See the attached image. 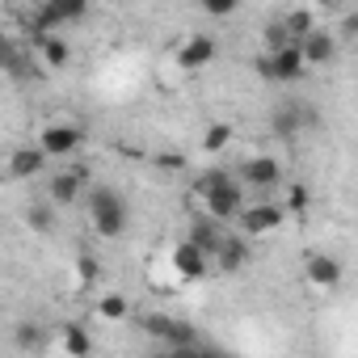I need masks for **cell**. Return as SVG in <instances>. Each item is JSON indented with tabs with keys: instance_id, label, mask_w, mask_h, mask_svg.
Wrapping results in <instances>:
<instances>
[{
	"instance_id": "6da1fadb",
	"label": "cell",
	"mask_w": 358,
	"mask_h": 358,
	"mask_svg": "<svg viewBox=\"0 0 358 358\" xmlns=\"http://www.w3.org/2000/svg\"><path fill=\"white\" fill-rule=\"evenodd\" d=\"M194 194L203 199L207 215H211V220H220V224H232V220H236V211L245 207V186L236 182V177L220 173V169H211L207 177H199Z\"/></svg>"
},
{
	"instance_id": "7a4b0ae2",
	"label": "cell",
	"mask_w": 358,
	"mask_h": 358,
	"mask_svg": "<svg viewBox=\"0 0 358 358\" xmlns=\"http://www.w3.org/2000/svg\"><path fill=\"white\" fill-rule=\"evenodd\" d=\"M85 194H89V224H93V232L106 236V241H118L127 232V224H131V207L122 203V194L110 190V186H93Z\"/></svg>"
},
{
	"instance_id": "3957f363",
	"label": "cell",
	"mask_w": 358,
	"mask_h": 358,
	"mask_svg": "<svg viewBox=\"0 0 358 358\" xmlns=\"http://www.w3.org/2000/svg\"><path fill=\"white\" fill-rule=\"evenodd\" d=\"M257 72H262L266 80H278V85L299 80V76L308 72V64H303V55H299V43H282V47L266 51L262 64H257Z\"/></svg>"
},
{
	"instance_id": "277c9868",
	"label": "cell",
	"mask_w": 358,
	"mask_h": 358,
	"mask_svg": "<svg viewBox=\"0 0 358 358\" xmlns=\"http://www.w3.org/2000/svg\"><path fill=\"white\" fill-rule=\"evenodd\" d=\"M282 220H287V211L278 203H257V207H241L232 224L241 228V236H274L282 228Z\"/></svg>"
},
{
	"instance_id": "5b68a950",
	"label": "cell",
	"mask_w": 358,
	"mask_h": 358,
	"mask_svg": "<svg viewBox=\"0 0 358 358\" xmlns=\"http://www.w3.org/2000/svg\"><path fill=\"white\" fill-rule=\"evenodd\" d=\"M89 13V0H47V5L34 13V30L38 34H55L59 26H72Z\"/></svg>"
},
{
	"instance_id": "8992f818",
	"label": "cell",
	"mask_w": 358,
	"mask_h": 358,
	"mask_svg": "<svg viewBox=\"0 0 358 358\" xmlns=\"http://www.w3.org/2000/svg\"><path fill=\"white\" fill-rule=\"evenodd\" d=\"M169 266H173V274H177V278L199 282V278H207L211 257H207V249H203V245H194V241H177V245H173V253H169Z\"/></svg>"
},
{
	"instance_id": "52a82bcc",
	"label": "cell",
	"mask_w": 358,
	"mask_h": 358,
	"mask_svg": "<svg viewBox=\"0 0 358 358\" xmlns=\"http://www.w3.org/2000/svg\"><path fill=\"white\" fill-rule=\"evenodd\" d=\"M341 274H345V270H341V262H337L333 253H312V257L303 262V282H308L312 291H324V295L337 291V287H341Z\"/></svg>"
},
{
	"instance_id": "ba28073f",
	"label": "cell",
	"mask_w": 358,
	"mask_h": 358,
	"mask_svg": "<svg viewBox=\"0 0 358 358\" xmlns=\"http://www.w3.org/2000/svg\"><path fill=\"white\" fill-rule=\"evenodd\" d=\"M236 182H241L245 190H274V186L282 182V164H278L274 156H253V160L241 164V177H236Z\"/></svg>"
},
{
	"instance_id": "9c48e42d",
	"label": "cell",
	"mask_w": 358,
	"mask_h": 358,
	"mask_svg": "<svg viewBox=\"0 0 358 358\" xmlns=\"http://www.w3.org/2000/svg\"><path fill=\"white\" fill-rule=\"evenodd\" d=\"M85 190H89V169H85V164L59 169V173L51 177V207H55V203H59V207H68V203H76Z\"/></svg>"
},
{
	"instance_id": "30bf717a",
	"label": "cell",
	"mask_w": 358,
	"mask_h": 358,
	"mask_svg": "<svg viewBox=\"0 0 358 358\" xmlns=\"http://www.w3.org/2000/svg\"><path fill=\"white\" fill-rule=\"evenodd\" d=\"M299 55H303L308 68H324V64L337 59V38H333L324 26H312V30L299 38Z\"/></svg>"
},
{
	"instance_id": "8fae6325",
	"label": "cell",
	"mask_w": 358,
	"mask_h": 358,
	"mask_svg": "<svg viewBox=\"0 0 358 358\" xmlns=\"http://www.w3.org/2000/svg\"><path fill=\"white\" fill-rule=\"evenodd\" d=\"M80 143H85V135H80L76 127H68V122H51V127H43V135H38V148H43L47 156H72Z\"/></svg>"
},
{
	"instance_id": "7c38bea8",
	"label": "cell",
	"mask_w": 358,
	"mask_h": 358,
	"mask_svg": "<svg viewBox=\"0 0 358 358\" xmlns=\"http://www.w3.org/2000/svg\"><path fill=\"white\" fill-rule=\"evenodd\" d=\"M215 38L211 34H190L182 47H177V68H186V72H199V68H207L211 59H215Z\"/></svg>"
},
{
	"instance_id": "4fadbf2b",
	"label": "cell",
	"mask_w": 358,
	"mask_h": 358,
	"mask_svg": "<svg viewBox=\"0 0 358 358\" xmlns=\"http://www.w3.org/2000/svg\"><path fill=\"white\" fill-rule=\"evenodd\" d=\"M211 262H215L224 274H232V270H245V266H249V245H245V236H232V232H224V236H220V245L211 249Z\"/></svg>"
},
{
	"instance_id": "5bb4252c",
	"label": "cell",
	"mask_w": 358,
	"mask_h": 358,
	"mask_svg": "<svg viewBox=\"0 0 358 358\" xmlns=\"http://www.w3.org/2000/svg\"><path fill=\"white\" fill-rule=\"evenodd\" d=\"M47 152L34 143V148H17L13 156H9V177H17V182H30V177H38L43 169H47Z\"/></svg>"
},
{
	"instance_id": "9a60e30c",
	"label": "cell",
	"mask_w": 358,
	"mask_h": 358,
	"mask_svg": "<svg viewBox=\"0 0 358 358\" xmlns=\"http://www.w3.org/2000/svg\"><path fill=\"white\" fill-rule=\"evenodd\" d=\"M38 59H43L47 68H68L72 47H68L64 38H55V34H43V38H38Z\"/></svg>"
},
{
	"instance_id": "2e32d148",
	"label": "cell",
	"mask_w": 358,
	"mask_h": 358,
	"mask_svg": "<svg viewBox=\"0 0 358 358\" xmlns=\"http://www.w3.org/2000/svg\"><path fill=\"white\" fill-rule=\"evenodd\" d=\"M127 316H131V299H127V295L114 291V295H101V299H97V320H101V324H122Z\"/></svg>"
},
{
	"instance_id": "e0dca14e",
	"label": "cell",
	"mask_w": 358,
	"mask_h": 358,
	"mask_svg": "<svg viewBox=\"0 0 358 358\" xmlns=\"http://www.w3.org/2000/svg\"><path fill=\"white\" fill-rule=\"evenodd\" d=\"M232 139H236L232 122H211V127L203 131V152H207V156H220V152L232 148Z\"/></svg>"
},
{
	"instance_id": "ac0fdd59",
	"label": "cell",
	"mask_w": 358,
	"mask_h": 358,
	"mask_svg": "<svg viewBox=\"0 0 358 358\" xmlns=\"http://www.w3.org/2000/svg\"><path fill=\"white\" fill-rule=\"evenodd\" d=\"M59 350H64V354H72V358L93 354V337H89L80 324H64V329H59Z\"/></svg>"
},
{
	"instance_id": "d6986e66",
	"label": "cell",
	"mask_w": 358,
	"mask_h": 358,
	"mask_svg": "<svg viewBox=\"0 0 358 358\" xmlns=\"http://www.w3.org/2000/svg\"><path fill=\"white\" fill-rule=\"evenodd\" d=\"M224 232H228V224H220V220H211V215H207V220H199V224H194L190 241H194V245H203V249H207V257H211V249L220 245V236H224Z\"/></svg>"
},
{
	"instance_id": "ffe728a7",
	"label": "cell",
	"mask_w": 358,
	"mask_h": 358,
	"mask_svg": "<svg viewBox=\"0 0 358 358\" xmlns=\"http://www.w3.org/2000/svg\"><path fill=\"white\" fill-rule=\"evenodd\" d=\"M278 22H282V30H287V38H295V43H299V38H303V34H308V30L316 26V17H312V9H291V13H282Z\"/></svg>"
},
{
	"instance_id": "44dd1931",
	"label": "cell",
	"mask_w": 358,
	"mask_h": 358,
	"mask_svg": "<svg viewBox=\"0 0 358 358\" xmlns=\"http://www.w3.org/2000/svg\"><path fill=\"white\" fill-rule=\"evenodd\" d=\"M199 5H203V13H207V17H220V22H224V17H232V13H236L241 0H199Z\"/></svg>"
},
{
	"instance_id": "7402d4cb",
	"label": "cell",
	"mask_w": 358,
	"mask_h": 358,
	"mask_svg": "<svg viewBox=\"0 0 358 358\" xmlns=\"http://www.w3.org/2000/svg\"><path fill=\"white\" fill-rule=\"evenodd\" d=\"M303 207H308V186H299V182H295V186L287 190V203H282V211H291V215H299Z\"/></svg>"
},
{
	"instance_id": "603a6c76",
	"label": "cell",
	"mask_w": 358,
	"mask_h": 358,
	"mask_svg": "<svg viewBox=\"0 0 358 358\" xmlns=\"http://www.w3.org/2000/svg\"><path fill=\"white\" fill-rule=\"evenodd\" d=\"M43 341V333H38V324H22L17 329V345H26V350H34Z\"/></svg>"
},
{
	"instance_id": "cb8c5ba5",
	"label": "cell",
	"mask_w": 358,
	"mask_h": 358,
	"mask_svg": "<svg viewBox=\"0 0 358 358\" xmlns=\"http://www.w3.org/2000/svg\"><path fill=\"white\" fill-rule=\"evenodd\" d=\"M30 228H34V232H47V228H51V207H34V211H30Z\"/></svg>"
},
{
	"instance_id": "d4e9b609",
	"label": "cell",
	"mask_w": 358,
	"mask_h": 358,
	"mask_svg": "<svg viewBox=\"0 0 358 358\" xmlns=\"http://www.w3.org/2000/svg\"><path fill=\"white\" fill-rule=\"evenodd\" d=\"M76 278H80V282H93V278H97V262H93V257H80V262H76Z\"/></svg>"
},
{
	"instance_id": "484cf974",
	"label": "cell",
	"mask_w": 358,
	"mask_h": 358,
	"mask_svg": "<svg viewBox=\"0 0 358 358\" xmlns=\"http://www.w3.org/2000/svg\"><path fill=\"white\" fill-rule=\"evenodd\" d=\"M0 59H5V43H0Z\"/></svg>"
}]
</instances>
